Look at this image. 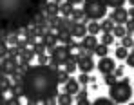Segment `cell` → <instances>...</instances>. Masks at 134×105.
<instances>
[{"label":"cell","mask_w":134,"mask_h":105,"mask_svg":"<svg viewBox=\"0 0 134 105\" xmlns=\"http://www.w3.org/2000/svg\"><path fill=\"white\" fill-rule=\"evenodd\" d=\"M24 84V96L27 98V103L36 105L44 103L47 98L58 96V76H56V67L38 63V65H29L27 71L24 73L22 78Z\"/></svg>","instance_id":"cell-1"},{"label":"cell","mask_w":134,"mask_h":105,"mask_svg":"<svg viewBox=\"0 0 134 105\" xmlns=\"http://www.w3.org/2000/svg\"><path fill=\"white\" fill-rule=\"evenodd\" d=\"M47 0H0V31L22 33L33 25L38 11H45Z\"/></svg>","instance_id":"cell-2"},{"label":"cell","mask_w":134,"mask_h":105,"mask_svg":"<svg viewBox=\"0 0 134 105\" xmlns=\"http://www.w3.org/2000/svg\"><path fill=\"white\" fill-rule=\"evenodd\" d=\"M109 92H111V98L114 103H125L131 100L132 96V87H131V82L129 78L125 80H116L112 85H109Z\"/></svg>","instance_id":"cell-3"},{"label":"cell","mask_w":134,"mask_h":105,"mask_svg":"<svg viewBox=\"0 0 134 105\" xmlns=\"http://www.w3.org/2000/svg\"><path fill=\"white\" fill-rule=\"evenodd\" d=\"M83 13L89 20H100L107 15V4L103 0H83Z\"/></svg>","instance_id":"cell-4"},{"label":"cell","mask_w":134,"mask_h":105,"mask_svg":"<svg viewBox=\"0 0 134 105\" xmlns=\"http://www.w3.org/2000/svg\"><path fill=\"white\" fill-rule=\"evenodd\" d=\"M49 60H51V65L53 67H60L64 65L65 60L71 56V47L67 43H62V45H54L53 49H49Z\"/></svg>","instance_id":"cell-5"},{"label":"cell","mask_w":134,"mask_h":105,"mask_svg":"<svg viewBox=\"0 0 134 105\" xmlns=\"http://www.w3.org/2000/svg\"><path fill=\"white\" fill-rule=\"evenodd\" d=\"M0 69L4 71V74H13L16 69H18V58L16 56H11V54H7V56H4L2 60H0Z\"/></svg>","instance_id":"cell-6"},{"label":"cell","mask_w":134,"mask_h":105,"mask_svg":"<svg viewBox=\"0 0 134 105\" xmlns=\"http://www.w3.org/2000/svg\"><path fill=\"white\" fill-rule=\"evenodd\" d=\"M114 69H116V63H114L112 58H109V56H102L100 58V62H98V71L100 73L107 74V73H114Z\"/></svg>","instance_id":"cell-7"},{"label":"cell","mask_w":134,"mask_h":105,"mask_svg":"<svg viewBox=\"0 0 134 105\" xmlns=\"http://www.w3.org/2000/svg\"><path fill=\"white\" fill-rule=\"evenodd\" d=\"M111 20L114 24H125V22L129 20V11L125 7H114V11H112V15H111Z\"/></svg>","instance_id":"cell-8"},{"label":"cell","mask_w":134,"mask_h":105,"mask_svg":"<svg viewBox=\"0 0 134 105\" xmlns=\"http://www.w3.org/2000/svg\"><path fill=\"white\" fill-rule=\"evenodd\" d=\"M78 69L82 73H91L94 69V62L89 54H83V56H78Z\"/></svg>","instance_id":"cell-9"},{"label":"cell","mask_w":134,"mask_h":105,"mask_svg":"<svg viewBox=\"0 0 134 105\" xmlns=\"http://www.w3.org/2000/svg\"><path fill=\"white\" fill-rule=\"evenodd\" d=\"M71 35H72V38H83L87 35V25L83 22H74L71 27Z\"/></svg>","instance_id":"cell-10"},{"label":"cell","mask_w":134,"mask_h":105,"mask_svg":"<svg viewBox=\"0 0 134 105\" xmlns=\"http://www.w3.org/2000/svg\"><path fill=\"white\" fill-rule=\"evenodd\" d=\"M96 45H98V40H96V35H85L83 38H82V47L83 49H87L91 53H94V49H96Z\"/></svg>","instance_id":"cell-11"},{"label":"cell","mask_w":134,"mask_h":105,"mask_svg":"<svg viewBox=\"0 0 134 105\" xmlns=\"http://www.w3.org/2000/svg\"><path fill=\"white\" fill-rule=\"evenodd\" d=\"M42 42L47 45V49H53V47L58 43V33H56V35H53V31L49 29L44 36H42Z\"/></svg>","instance_id":"cell-12"},{"label":"cell","mask_w":134,"mask_h":105,"mask_svg":"<svg viewBox=\"0 0 134 105\" xmlns=\"http://www.w3.org/2000/svg\"><path fill=\"white\" fill-rule=\"evenodd\" d=\"M64 91L69 92V94H76V92L80 91V82H78L76 78H69L65 84H64Z\"/></svg>","instance_id":"cell-13"},{"label":"cell","mask_w":134,"mask_h":105,"mask_svg":"<svg viewBox=\"0 0 134 105\" xmlns=\"http://www.w3.org/2000/svg\"><path fill=\"white\" fill-rule=\"evenodd\" d=\"M58 13H60V4L54 2V0H49L45 4V15L47 16H56Z\"/></svg>","instance_id":"cell-14"},{"label":"cell","mask_w":134,"mask_h":105,"mask_svg":"<svg viewBox=\"0 0 134 105\" xmlns=\"http://www.w3.org/2000/svg\"><path fill=\"white\" fill-rule=\"evenodd\" d=\"M11 87H13V80H9V74H2L0 76V91L11 94Z\"/></svg>","instance_id":"cell-15"},{"label":"cell","mask_w":134,"mask_h":105,"mask_svg":"<svg viewBox=\"0 0 134 105\" xmlns=\"http://www.w3.org/2000/svg\"><path fill=\"white\" fill-rule=\"evenodd\" d=\"M64 65H65V71L69 73V74H71V73H74V71L78 69V56L71 54V56L65 60V63H64Z\"/></svg>","instance_id":"cell-16"},{"label":"cell","mask_w":134,"mask_h":105,"mask_svg":"<svg viewBox=\"0 0 134 105\" xmlns=\"http://www.w3.org/2000/svg\"><path fill=\"white\" fill-rule=\"evenodd\" d=\"M56 102L60 105H69V103H72V96L69 94V92H58V98H56Z\"/></svg>","instance_id":"cell-17"},{"label":"cell","mask_w":134,"mask_h":105,"mask_svg":"<svg viewBox=\"0 0 134 105\" xmlns=\"http://www.w3.org/2000/svg\"><path fill=\"white\" fill-rule=\"evenodd\" d=\"M58 42L71 45L74 40H72V35H71V33H67V31H58Z\"/></svg>","instance_id":"cell-18"},{"label":"cell","mask_w":134,"mask_h":105,"mask_svg":"<svg viewBox=\"0 0 134 105\" xmlns=\"http://www.w3.org/2000/svg\"><path fill=\"white\" fill-rule=\"evenodd\" d=\"M72 9H74V7H72V2L67 0V4H62V5H60V15H64L65 18H69L71 13H72Z\"/></svg>","instance_id":"cell-19"},{"label":"cell","mask_w":134,"mask_h":105,"mask_svg":"<svg viewBox=\"0 0 134 105\" xmlns=\"http://www.w3.org/2000/svg\"><path fill=\"white\" fill-rule=\"evenodd\" d=\"M112 35H114V36H118V38L125 36V35H127L125 24H116V25H114V29H112Z\"/></svg>","instance_id":"cell-20"},{"label":"cell","mask_w":134,"mask_h":105,"mask_svg":"<svg viewBox=\"0 0 134 105\" xmlns=\"http://www.w3.org/2000/svg\"><path fill=\"white\" fill-rule=\"evenodd\" d=\"M11 94H16V96H24V84L22 82H13V87H11Z\"/></svg>","instance_id":"cell-21"},{"label":"cell","mask_w":134,"mask_h":105,"mask_svg":"<svg viewBox=\"0 0 134 105\" xmlns=\"http://www.w3.org/2000/svg\"><path fill=\"white\" fill-rule=\"evenodd\" d=\"M69 18H72L74 22H83L85 13H83V9H72V13H71V16H69Z\"/></svg>","instance_id":"cell-22"},{"label":"cell","mask_w":134,"mask_h":105,"mask_svg":"<svg viewBox=\"0 0 134 105\" xmlns=\"http://www.w3.org/2000/svg\"><path fill=\"white\" fill-rule=\"evenodd\" d=\"M56 76H58V84H65L67 80H69V73H67L65 69H58L56 67Z\"/></svg>","instance_id":"cell-23"},{"label":"cell","mask_w":134,"mask_h":105,"mask_svg":"<svg viewBox=\"0 0 134 105\" xmlns=\"http://www.w3.org/2000/svg\"><path fill=\"white\" fill-rule=\"evenodd\" d=\"M76 102H78L80 105H82V103H83V105L89 103V98H87V89H83L82 92H80V91L76 92Z\"/></svg>","instance_id":"cell-24"},{"label":"cell","mask_w":134,"mask_h":105,"mask_svg":"<svg viewBox=\"0 0 134 105\" xmlns=\"http://www.w3.org/2000/svg\"><path fill=\"white\" fill-rule=\"evenodd\" d=\"M94 53L102 58V56H107V53H109V45H105V43H98L96 45V49H94Z\"/></svg>","instance_id":"cell-25"},{"label":"cell","mask_w":134,"mask_h":105,"mask_svg":"<svg viewBox=\"0 0 134 105\" xmlns=\"http://www.w3.org/2000/svg\"><path fill=\"white\" fill-rule=\"evenodd\" d=\"M100 31H102V25H100L96 20H92L89 25H87V33H91V35H98Z\"/></svg>","instance_id":"cell-26"},{"label":"cell","mask_w":134,"mask_h":105,"mask_svg":"<svg viewBox=\"0 0 134 105\" xmlns=\"http://www.w3.org/2000/svg\"><path fill=\"white\" fill-rule=\"evenodd\" d=\"M33 51H35V54H45V51H47V45H45L42 40L40 42H36L33 45Z\"/></svg>","instance_id":"cell-27"},{"label":"cell","mask_w":134,"mask_h":105,"mask_svg":"<svg viewBox=\"0 0 134 105\" xmlns=\"http://www.w3.org/2000/svg\"><path fill=\"white\" fill-rule=\"evenodd\" d=\"M127 56H129V51H127V47L120 45V47L116 49V58H118V60H125Z\"/></svg>","instance_id":"cell-28"},{"label":"cell","mask_w":134,"mask_h":105,"mask_svg":"<svg viewBox=\"0 0 134 105\" xmlns=\"http://www.w3.org/2000/svg\"><path fill=\"white\" fill-rule=\"evenodd\" d=\"M78 82H80L82 85H89V84L94 82V78L89 76V73H82V74H80V78H78Z\"/></svg>","instance_id":"cell-29"},{"label":"cell","mask_w":134,"mask_h":105,"mask_svg":"<svg viewBox=\"0 0 134 105\" xmlns=\"http://www.w3.org/2000/svg\"><path fill=\"white\" fill-rule=\"evenodd\" d=\"M100 25H102V31L103 33H112V29H114V22L112 20H103Z\"/></svg>","instance_id":"cell-30"},{"label":"cell","mask_w":134,"mask_h":105,"mask_svg":"<svg viewBox=\"0 0 134 105\" xmlns=\"http://www.w3.org/2000/svg\"><path fill=\"white\" fill-rule=\"evenodd\" d=\"M7 54H9V45H7V42L0 40V60H2L4 56H7Z\"/></svg>","instance_id":"cell-31"},{"label":"cell","mask_w":134,"mask_h":105,"mask_svg":"<svg viewBox=\"0 0 134 105\" xmlns=\"http://www.w3.org/2000/svg\"><path fill=\"white\" fill-rule=\"evenodd\" d=\"M22 103V100H20V96H16V94H13V96H9L7 100H5V103L4 105H18Z\"/></svg>","instance_id":"cell-32"},{"label":"cell","mask_w":134,"mask_h":105,"mask_svg":"<svg viewBox=\"0 0 134 105\" xmlns=\"http://www.w3.org/2000/svg\"><path fill=\"white\" fill-rule=\"evenodd\" d=\"M92 103L94 105H112L114 102H112V98H96Z\"/></svg>","instance_id":"cell-33"},{"label":"cell","mask_w":134,"mask_h":105,"mask_svg":"<svg viewBox=\"0 0 134 105\" xmlns=\"http://www.w3.org/2000/svg\"><path fill=\"white\" fill-rule=\"evenodd\" d=\"M132 43H134V40L131 38V35L121 36V45H123V47H127V49H129V47H132Z\"/></svg>","instance_id":"cell-34"},{"label":"cell","mask_w":134,"mask_h":105,"mask_svg":"<svg viewBox=\"0 0 134 105\" xmlns=\"http://www.w3.org/2000/svg\"><path fill=\"white\" fill-rule=\"evenodd\" d=\"M103 2H105L107 5H111L112 9H114V7H121V5L125 4V0H103Z\"/></svg>","instance_id":"cell-35"},{"label":"cell","mask_w":134,"mask_h":105,"mask_svg":"<svg viewBox=\"0 0 134 105\" xmlns=\"http://www.w3.org/2000/svg\"><path fill=\"white\" fill-rule=\"evenodd\" d=\"M114 42V36H112V33H103V36H102V43H105V45H111Z\"/></svg>","instance_id":"cell-36"},{"label":"cell","mask_w":134,"mask_h":105,"mask_svg":"<svg viewBox=\"0 0 134 105\" xmlns=\"http://www.w3.org/2000/svg\"><path fill=\"white\" fill-rule=\"evenodd\" d=\"M103 82H105V85H112L114 82H116V74L107 73V74H105V78H103Z\"/></svg>","instance_id":"cell-37"},{"label":"cell","mask_w":134,"mask_h":105,"mask_svg":"<svg viewBox=\"0 0 134 105\" xmlns=\"http://www.w3.org/2000/svg\"><path fill=\"white\" fill-rule=\"evenodd\" d=\"M20 53H22V49H20L18 45L9 47V54H11V56H16V58H18V56H20Z\"/></svg>","instance_id":"cell-38"},{"label":"cell","mask_w":134,"mask_h":105,"mask_svg":"<svg viewBox=\"0 0 134 105\" xmlns=\"http://www.w3.org/2000/svg\"><path fill=\"white\" fill-rule=\"evenodd\" d=\"M125 29H127V35L134 33V20H127L125 22Z\"/></svg>","instance_id":"cell-39"},{"label":"cell","mask_w":134,"mask_h":105,"mask_svg":"<svg viewBox=\"0 0 134 105\" xmlns=\"http://www.w3.org/2000/svg\"><path fill=\"white\" fill-rule=\"evenodd\" d=\"M114 74H116V78H121V76L125 74V69L120 65V67H116V69H114Z\"/></svg>","instance_id":"cell-40"},{"label":"cell","mask_w":134,"mask_h":105,"mask_svg":"<svg viewBox=\"0 0 134 105\" xmlns=\"http://www.w3.org/2000/svg\"><path fill=\"white\" fill-rule=\"evenodd\" d=\"M125 60H127V65H129V67H132V69H134V53H131V54H129V56H127Z\"/></svg>","instance_id":"cell-41"},{"label":"cell","mask_w":134,"mask_h":105,"mask_svg":"<svg viewBox=\"0 0 134 105\" xmlns=\"http://www.w3.org/2000/svg\"><path fill=\"white\" fill-rule=\"evenodd\" d=\"M36 58H38V63H47V60H49L45 54H36Z\"/></svg>","instance_id":"cell-42"},{"label":"cell","mask_w":134,"mask_h":105,"mask_svg":"<svg viewBox=\"0 0 134 105\" xmlns=\"http://www.w3.org/2000/svg\"><path fill=\"white\" fill-rule=\"evenodd\" d=\"M2 103H5V98H4V92L0 91V105H2Z\"/></svg>","instance_id":"cell-43"},{"label":"cell","mask_w":134,"mask_h":105,"mask_svg":"<svg viewBox=\"0 0 134 105\" xmlns=\"http://www.w3.org/2000/svg\"><path fill=\"white\" fill-rule=\"evenodd\" d=\"M69 2H72V4H82L83 0H69Z\"/></svg>","instance_id":"cell-44"},{"label":"cell","mask_w":134,"mask_h":105,"mask_svg":"<svg viewBox=\"0 0 134 105\" xmlns=\"http://www.w3.org/2000/svg\"><path fill=\"white\" fill-rule=\"evenodd\" d=\"M129 15L132 16V20H134V7H132V9H131V11H129Z\"/></svg>","instance_id":"cell-45"},{"label":"cell","mask_w":134,"mask_h":105,"mask_svg":"<svg viewBox=\"0 0 134 105\" xmlns=\"http://www.w3.org/2000/svg\"><path fill=\"white\" fill-rule=\"evenodd\" d=\"M129 2H131V4H132V5H134V0H129Z\"/></svg>","instance_id":"cell-46"},{"label":"cell","mask_w":134,"mask_h":105,"mask_svg":"<svg viewBox=\"0 0 134 105\" xmlns=\"http://www.w3.org/2000/svg\"><path fill=\"white\" fill-rule=\"evenodd\" d=\"M54 2H62V0H54Z\"/></svg>","instance_id":"cell-47"},{"label":"cell","mask_w":134,"mask_h":105,"mask_svg":"<svg viewBox=\"0 0 134 105\" xmlns=\"http://www.w3.org/2000/svg\"><path fill=\"white\" fill-rule=\"evenodd\" d=\"M132 49H134V43H132Z\"/></svg>","instance_id":"cell-48"}]
</instances>
